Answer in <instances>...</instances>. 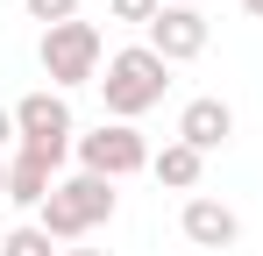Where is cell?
Listing matches in <instances>:
<instances>
[{"label":"cell","mask_w":263,"mask_h":256,"mask_svg":"<svg viewBox=\"0 0 263 256\" xmlns=\"http://www.w3.org/2000/svg\"><path fill=\"white\" fill-rule=\"evenodd\" d=\"M164 85H171V64L149 50V43H128L107 57V79H100V100L114 121H142L149 107H164Z\"/></svg>","instance_id":"6da1fadb"},{"label":"cell","mask_w":263,"mask_h":256,"mask_svg":"<svg viewBox=\"0 0 263 256\" xmlns=\"http://www.w3.org/2000/svg\"><path fill=\"white\" fill-rule=\"evenodd\" d=\"M100 221H114V185L92 178V171L57 178V192H50L43 213H36V228H43L50 242H79V235H92Z\"/></svg>","instance_id":"7a4b0ae2"},{"label":"cell","mask_w":263,"mask_h":256,"mask_svg":"<svg viewBox=\"0 0 263 256\" xmlns=\"http://www.w3.org/2000/svg\"><path fill=\"white\" fill-rule=\"evenodd\" d=\"M14 142H22V157H36V164H64L71 157V107H64V93H29L22 107H14Z\"/></svg>","instance_id":"3957f363"},{"label":"cell","mask_w":263,"mask_h":256,"mask_svg":"<svg viewBox=\"0 0 263 256\" xmlns=\"http://www.w3.org/2000/svg\"><path fill=\"white\" fill-rule=\"evenodd\" d=\"M43 79L64 93V85H100V29L92 22H57L43 29Z\"/></svg>","instance_id":"277c9868"},{"label":"cell","mask_w":263,"mask_h":256,"mask_svg":"<svg viewBox=\"0 0 263 256\" xmlns=\"http://www.w3.org/2000/svg\"><path fill=\"white\" fill-rule=\"evenodd\" d=\"M71 150H79V164H86L92 178H107V185H114V178H135V171H149V142L135 135V121H100L92 135H79Z\"/></svg>","instance_id":"5b68a950"},{"label":"cell","mask_w":263,"mask_h":256,"mask_svg":"<svg viewBox=\"0 0 263 256\" xmlns=\"http://www.w3.org/2000/svg\"><path fill=\"white\" fill-rule=\"evenodd\" d=\"M149 50H157L164 64H192V57L206 50V14H199V7H164V14L149 22Z\"/></svg>","instance_id":"8992f818"},{"label":"cell","mask_w":263,"mask_h":256,"mask_svg":"<svg viewBox=\"0 0 263 256\" xmlns=\"http://www.w3.org/2000/svg\"><path fill=\"white\" fill-rule=\"evenodd\" d=\"M178 228H185V242H192V249H228V242L242 235L235 207H228V199H206V192H192V199H185Z\"/></svg>","instance_id":"52a82bcc"},{"label":"cell","mask_w":263,"mask_h":256,"mask_svg":"<svg viewBox=\"0 0 263 256\" xmlns=\"http://www.w3.org/2000/svg\"><path fill=\"white\" fill-rule=\"evenodd\" d=\"M228 135H235V107H228V100H214V93L185 100V114H178V142H192V150L206 157V150H220Z\"/></svg>","instance_id":"ba28073f"},{"label":"cell","mask_w":263,"mask_h":256,"mask_svg":"<svg viewBox=\"0 0 263 256\" xmlns=\"http://www.w3.org/2000/svg\"><path fill=\"white\" fill-rule=\"evenodd\" d=\"M50 192H57V171L14 150V164H7V207H36V213H43V199H50Z\"/></svg>","instance_id":"9c48e42d"},{"label":"cell","mask_w":263,"mask_h":256,"mask_svg":"<svg viewBox=\"0 0 263 256\" xmlns=\"http://www.w3.org/2000/svg\"><path fill=\"white\" fill-rule=\"evenodd\" d=\"M149 171H157V185H171V192H192V185H199V171H206V157H199L192 142H164V150L149 157Z\"/></svg>","instance_id":"30bf717a"},{"label":"cell","mask_w":263,"mask_h":256,"mask_svg":"<svg viewBox=\"0 0 263 256\" xmlns=\"http://www.w3.org/2000/svg\"><path fill=\"white\" fill-rule=\"evenodd\" d=\"M0 256H64V249L50 242V235H43V228H36V221H29V228H14V235L0 242Z\"/></svg>","instance_id":"8fae6325"},{"label":"cell","mask_w":263,"mask_h":256,"mask_svg":"<svg viewBox=\"0 0 263 256\" xmlns=\"http://www.w3.org/2000/svg\"><path fill=\"white\" fill-rule=\"evenodd\" d=\"M29 7V22H43V29H57V22H79V0H22Z\"/></svg>","instance_id":"7c38bea8"},{"label":"cell","mask_w":263,"mask_h":256,"mask_svg":"<svg viewBox=\"0 0 263 256\" xmlns=\"http://www.w3.org/2000/svg\"><path fill=\"white\" fill-rule=\"evenodd\" d=\"M107 7H114V22H135V29H149L164 14V0H107Z\"/></svg>","instance_id":"4fadbf2b"},{"label":"cell","mask_w":263,"mask_h":256,"mask_svg":"<svg viewBox=\"0 0 263 256\" xmlns=\"http://www.w3.org/2000/svg\"><path fill=\"white\" fill-rule=\"evenodd\" d=\"M7 142H14V114L0 107V150H7Z\"/></svg>","instance_id":"5bb4252c"},{"label":"cell","mask_w":263,"mask_h":256,"mask_svg":"<svg viewBox=\"0 0 263 256\" xmlns=\"http://www.w3.org/2000/svg\"><path fill=\"white\" fill-rule=\"evenodd\" d=\"M242 7H249V14H256V22H263V0H242Z\"/></svg>","instance_id":"9a60e30c"},{"label":"cell","mask_w":263,"mask_h":256,"mask_svg":"<svg viewBox=\"0 0 263 256\" xmlns=\"http://www.w3.org/2000/svg\"><path fill=\"white\" fill-rule=\"evenodd\" d=\"M0 199H7V164H0Z\"/></svg>","instance_id":"2e32d148"},{"label":"cell","mask_w":263,"mask_h":256,"mask_svg":"<svg viewBox=\"0 0 263 256\" xmlns=\"http://www.w3.org/2000/svg\"><path fill=\"white\" fill-rule=\"evenodd\" d=\"M164 7H199V0H164Z\"/></svg>","instance_id":"e0dca14e"},{"label":"cell","mask_w":263,"mask_h":256,"mask_svg":"<svg viewBox=\"0 0 263 256\" xmlns=\"http://www.w3.org/2000/svg\"><path fill=\"white\" fill-rule=\"evenodd\" d=\"M64 256H100V249H64Z\"/></svg>","instance_id":"ac0fdd59"}]
</instances>
